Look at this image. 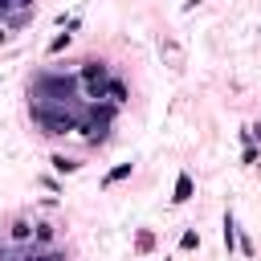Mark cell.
<instances>
[{
	"mask_svg": "<svg viewBox=\"0 0 261 261\" xmlns=\"http://www.w3.org/2000/svg\"><path fill=\"white\" fill-rule=\"evenodd\" d=\"M126 94H130V90H126V82H118V77H110V82H106V102H110V106H122V102H126Z\"/></svg>",
	"mask_w": 261,
	"mask_h": 261,
	"instance_id": "5b68a950",
	"label": "cell"
},
{
	"mask_svg": "<svg viewBox=\"0 0 261 261\" xmlns=\"http://www.w3.org/2000/svg\"><path fill=\"white\" fill-rule=\"evenodd\" d=\"M49 163H53V171H61V175H69V171H77V167H82V163H77V159H69V155H53Z\"/></svg>",
	"mask_w": 261,
	"mask_h": 261,
	"instance_id": "52a82bcc",
	"label": "cell"
},
{
	"mask_svg": "<svg viewBox=\"0 0 261 261\" xmlns=\"http://www.w3.org/2000/svg\"><path fill=\"white\" fill-rule=\"evenodd\" d=\"M106 82H110V77H102V82H82V94H86V102H90V106L106 98Z\"/></svg>",
	"mask_w": 261,
	"mask_h": 261,
	"instance_id": "8992f818",
	"label": "cell"
},
{
	"mask_svg": "<svg viewBox=\"0 0 261 261\" xmlns=\"http://www.w3.org/2000/svg\"><path fill=\"white\" fill-rule=\"evenodd\" d=\"M20 261H65V253H41V249H33V253H24Z\"/></svg>",
	"mask_w": 261,
	"mask_h": 261,
	"instance_id": "8fae6325",
	"label": "cell"
},
{
	"mask_svg": "<svg viewBox=\"0 0 261 261\" xmlns=\"http://www.w3.org/2000/svg\"><path fill=\"white\" fill-rule=\"evenodd\" d=\"M29 114H33V122H37L45 135H69V130L77 126L73 110L57 106V102H33V106H29Z\"/></svg>",
	"mask_w": 261,
	"mask_h": 261,
	"instance_id": "6da1fadb",
	"label": "cell"
},
{
	"mask_svg": "<svg viewBox=\"0 0 261 261\" xmlns=\"http://www.w3.org/2000/svg\"><path fill=\"white\" fill-rule=\"evenodd\" d=\"M249 135H253V139L261 143V122H257V126H249Z\"/></svg>",
	"mask_w": 261,
	"mask_h": 261,
	"instance_id": "e0dca14e",
	"label": "cell"
},
{
	"mask_svg": "<svg viewBox=\"0 0 261 261\" xmlns=\"http://www.w3.org/2000/svg\"><path fill=\"white\" fill-rule=\"evenodd\" d=\"M69 37H73V33H57V37L49 41V53H61V49L69 45Z\"/></svg>",
	"mask_w": 261,
	"mask_h": 261,
	"instance_id": "4fadbf2b",
	"label": "cell"
},
{
	"mask_svg": "<svg viewBox=\"0 0 261 261\" xmlns=\"http://www.w3.org/2000/svg\"><path fill=\"white\" fill-rule=\"evenodd\" d=\"M8 8H20L24 12V8H33V0H8Z\"/></svg>",
	"mask_w": 261,
	"mask_h": 261,
	"instance_id": "2e32d148",
	"label": "cell"
},
{
	"mask_svg": "<svg viewBox=\"0 0 261 261\" xmlns=\"http://www.w3.org/2000/svg\"><path fill=\"white\" fill-rule=\"evenodd\" d=\"M12 237H16V241H29V237H33V224H29L24 216H16V220H12Z\"/></svg>",
	"mask_w": 261,
	"mask_h": 261,
	"instance_id": "ba28073f",
	"label": "cell"
},
{
	"mask_svg": "<svg viewBox=\"0 0 261 261\" xmlns=\"http://www.w3.org/2000/svg\"><path fill=\"white\" fill-rule=\"evenodd\" d=\"M126 175H130V163H118V167L106 175V184H118V179H126Z\"/></svg>",
	"mask_w": 261,
	"mask_h": 261,
	"instance_id": "5bb4252c",
	"label": "cell"
},
{
	"mask_svg": "<svg viewBox=\"0 0 261 261\" xmlns=\"http://www.w3.org/2000/svg\"><path fill=\"white\" fill-rule=\"evenodd\" d=\"M4 41H8V29H4V24H0V45H4Z\"/></svg>",
	"mask_w": 261,
	"mask_h": 261,
	"instance_id": "ac0fdd59",
	"label": "cell"
},
{
	"mask_svg": "<svg viewBox=\"0 0 261 261\" xmlns=\"http://www.w3.org/2000/svg\"><path fill=\"white\" fill-rule=\"evenodd\" d=\"M196 245H200V232H196V228H188V232L179 237V249H196Z\"/></svg>",
	"mask_w": 261,
	"mask_h": 261,
	"instance_id": "9a60e30c",
	"label": "cell"
},
{
	"mask_svg": "<svg viewBox=\"0 0 261 261\" xmlns=\"http://www.w3.org/2000/svg\"><path fill=\"white\" fill-rule=\"evenodd\" d=\"M135 249H139V253H151V249H155V232H147V228H143V232L135 237Z\"/></svg>",
	"mask_w": 261,
	"mask_h": 261,
	"instance_id": "30bf717a",
	"label": "cell"
},
{
	"mask_svg": "<svg viewBox=\"0 0 261 261\" xmlns=\"http://www.w3.org/2000/svg\"><path fill=\"white\" fill-rule=\"evenodd\" d=\"M224 249L228 253L237 249V224H232V216H224Z\"/></svg>",
	"mask_w": 261,
	"mask_h": 261,
	"instance_id": "9c48e42d",
	"label": "cell"
},
{
	"mask_svg": "<svg viewBox=\"0 0 261 261\" xmlns=\"http://www.w3.org/2000/svg\"><path fill=\"white\" fill-rule=\"evenodd\" d=\"M196 4H200V0H184V8H196Z\"/></svg>",
	"mask_w": 261,
	"mask_h": 261,
	"instance_id": "d6986e66",
	"label": "cell"
},
{
	"mask_svg": "<svg viewBox=\"0 0 261 261\" xmlns=\"http://www.w3.org/2000/svg\"><path fill=\"white\" fill-rule=\"evenodd\" d=\"M77 90V77H65V73H41L33 86H29V94L37 98V102H57V106H65V98Z\"/></svg>",
	"mask_w": 261,
	"mask_h": 261,
	"instance_id": "7a4b0ae2",
	"label": "cell"
},
{
	"mask_svg": "<svg viewBox=\"0 0 261 261\" xmlns=\"http://www.w3.org/2000/svg\"><path fill=\"white\" fill-rule=\"evenodd\" d=\"M192 192H196L192 175H188V171H179V175H175V196H171V200H175V204H188V200H192Z\"/></svg>",
	"mask_w": 261,
	"mask_h": 261,
	"instance_id": "277c9868",
	"label": "cell"
},
{
	"mask_svg": "<svg viewBox=\"0 0 261 261\" xmlns=\"http://www.w3.org/2000/svg\"><path fill=\"white\" fill-rule=\"evenodd\" d=\"M0 12H8V0H0Z\"/></svg>",
	"mask_w": 261,
	"mask_h": 261,
	"instance_id": "44dd1931",
	"label": "cell"
},
{
	"mask_svg": "<svg viewBox=\"0 0 261 261\" xmlns=\"http://www.w3.org/2000/svg\"><path fill=\"white\" fill-rule=\"evenodd\" d=\"M102 77H106V65H102V61L90 57V61L77 65V82H102Z\"/></svg>",
	"mask_w": 261,
	"mask_h": 261,
	"instance_id": "3957f363",
	"label": "cell"
},
{
	"mask_svg": "<svg viewBox=\"0 0 261 261\" xmlns=\"http://www.w3.org/2000/svg\"><path fill=\"white\" fill-rule=\"evenodd\" d=\"M0 261H8V249H4V245H0Z\"/></svg>",
	"mask_w": 261,
	"mask_h": 261,
	"instance_id": "ffe728a7",
	"label": "cell"
},
{
	"mask_svg": "<svg viewBox=\"0 0 261 261\" xmlns=\"http://www.w3.org/2000/svg\"><path fill=\"white\" fill-rule=\"evenodd\" d=\"M33 232H37V245H49V241H53V224H45V220L33 224Z\"/></svg>",
	"mask_w": 261,
	"mask_h": 261,
	"instance_id": "7c38bea8",
	"label": "cell"
}]
</instances>
